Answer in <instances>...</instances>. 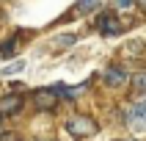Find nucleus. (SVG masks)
Returning <instances> with one entry per match:
<instances>
[{
	"mask_svg": "<svg viewBox=\"0 0 146 141\" xmlns=\"http://www.w3.org/2000/svg\"><path fill=\"white\" fill-rule=\"evenodd\" d=\"M3 122H6V116H3V114H0V130H3Z\"/></svg>",
	"mask_w": 146,
	"mask_h": 141,
	"instance_id": "13",
	"label": "nucleus"
},
{
	"mask_svg": "<svg viewBox=\"0 0 146 141\" xmlns=\"http://www.w3.org/2000/svg\"><path fill=\"white\" fill-rule=\"evenodd\" d=\"M97 25H99V31H102V36H119L121 33V22L113 14H102Z\"/></svg>",
	"mask_w": 146,
	"mask_h": 141,
	"instance_id": "3",
	"label": "nucleus"
},
{
	"mask_svg": "<svg viewBox=\"0 0 146 141\" xmlns=\"http://www.w3.org/2000/svg\"><path fill=\"white\" fill-rule=\"evenodd\" d=\"M132 83H135V89H138V91H146V72H138L135 78H132Z\"/></svg>",
	"mask_w": 146,
	"mask_h": 141,
	"instance_id": "10",
	"label": "nucleus"
},
{
	"mask_svg": "<svg viewBox=\"0 0 146 141\" xmlns=\"http://www.w3.org/2000/svg\"><path fill=\"white\" fill-rule=\"evenodd\" d=\"M22 108V97H17V94H6V97L0 100V114L8 116V114H17Z\"/></svg>",
	"mask_w": 146,
	"mask_h": 141,
	"instance_id": "6",
	"label": "nucleus"
},
{
	"mask_svg": "<svg viewBox=\"0 0 146 141\" xmlns=\"http://www.w3.org/2000/svg\"><path fill=\"white\" fill-rule=\"evenodd\" d=\"M14 50H17V39H8L6 44H0V55H3V58H8L11 53H14Z\"/></svg>",
	"mask_w": 146,
	"mask_h": 141,
	"instance_id": "9",
	"label": "nucleus"
},
{
	"mask_svg": "<svg viewBox=\"0 0 146 141\" xmlns=\"http://www.w3.org/2000/svg\"><path fill=\"white\" fill-rule=\"evenodd\" d=\"M127 122H130L132 127H138V130L146 127V100H135V102L127 108Z\"/></svg>",
	"mask_w": 146,
	"mask_h": 141,
	"instance_id": "2",
	"label": "nucleus"
},
{
	"mask_svg": "<svg viewBox=\"0 0 146 141\" xmlns=\"http://www.w3.org/2000/svg\"><path fill=\"white\" fill-rule=\"evenodd\" d=\"M143 100H146V97H143Z\"/></svg>",
	"mask_w": 146,
	"mask_h": 141,
	"instance_id": "15",
	"label": "nucleus"
},
{
	"mask_svg": "<svg viewBox=\"0 0 146 141\" xmlns=\"http://www.w3.org/2000/svg\"><path fill=\"white\" fill-rule=\"evenodd\" d=\"M99 6V0H77V6H74V14H88L94 8Z\"/></svg>",
	"mask_w": 146,
	"mask_h": 141,
	"instance_id": "7",
	"label": "nucleus"
},
{
	"mask_svg": "<svg viewBox=\"0 0 146 141\" xmlns=\"http://www.w3.org/2000/svg\"><path fill=\"white\" fill-rule=\"evenodd\" d=\"M55 97H58V94H55L52 89H41V91H36V97H33V105L41 108V111H44V108L50 111V108H55V102H58Z\"/></svg>",
	"mask_w": 146,
	"mask_h": 141,
	"instance_id": "5",
	"label": "nucleus"
},
{
	"mask_svg": "<svg viewBox=\"0 0 146 141\" xmlns=\"http://www.w3.org/2000/svg\"><path fill=\"white\" fill-rule=\"evenodd\" d=\"M135 3H141V6H143V8H146V0H135Z\"/></svg>",
	"mask_w": 146,
	"mask_h": 141,
	"instance_id": "14",
	"label": "nucleus"
},
{
	"mask_svg": "<svg viewBox=\"0 0 146 141\" xmlns=\"http://www.w3.org/2000/svg\"><path fill=\"white\" fill-rule=\"evenodd\" d=\"M74 41H77V33H64V36L55 39V44L58 47H69V44H74Z\"/></svg>",
	"mask_w": 146,
	"mask_h": 141,
	"instance_id": "8",
	"label": "nucleus"
},
{
	"mask_svg": "<svg viewBox=\"0 0 146 141\" xmlns=\"http://www.w3.org/2000/svg\"><path fill=\"white\" fill-rule=\"evenodd\" d=\"M102 78H105V83L110 86V89H119V86H124V83H127V72H124L121 66H108Z\"/></svg>",
	"mask_w": 146,
	"mask_h": 141,
	"instance_id": "4",
	"label": "nucleus"
},
{
	"mask_svg": "<svg viewBox=\"0 0 146 141\" xmlns=\"http://www.w3.org/2000/svg\"><path fill=\"white\" fill-rule=\"evenodd\" d=\"M22 69H25V61H17V64L6 66V69H3V75H14V72H22Z\"/></svg>",
	"mask_w": 146,
	"mask_h": 141,
	"instance_id": "12",
	"label": "nucleus"
},
{
	"mask_svg": "<svg viewBox=\"0 0 146 141\" xmlns=\"http://www.w3.org/2000/svg\"><path fill=\"white\" fill-rule=\"evenodd\" d=\"M64 130L69 133L72 138H91V136L99 130V124L94 122L91 116H72V119L64 124Z\"/></svg>",
	"mask_w": 146,
	"mask_h": 141,
	"instance_id": "1",
	"label": "nucleus"
},
{
	"mask_svg": "<svg viewBox=\"0 0 146 141\" xmlns=\"http://www.w3.org/2000/svg\"><path fill=\"white\" fill-rule=\"evenodd\" d=\"M132 6H135V0H113V8H119V11H127Z\"/></svg>",
	"mask_w": 146,
	"mask_h": 141,
	"instance_id": "11",
	"label": "nucleus"
}]
</instances>
